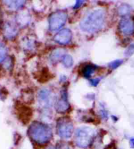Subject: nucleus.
Masks as SVG:
<instances>
[{"instance_id":"f257e3e1","label":"nucleus","mask_w":134,"mask_h":149,"mask_svg":"<svg viewBox=\"0 0 134 149\" xmlns=\"http://www.w3.org/2000/svg\"><path fill=\"white\" fill-rule=\"evenodd\" d=\"M106 19V13L104 9H96L86 15L81 22L80 27L83 32L94 33L102 29Z\"/></svg>"},{"instance_id":"f03ea898","label":"nucleus","mask_w":134,"mask_h":149,"mask_svg":"<svg viewBox=\"0 0 134 149\" xmlns=\"http://www.w3.org/2000/svg\"><path fill=\"white\" fill-rule=\"evenodd\" d=\"M28 135L35 143L44 145L51 139L52 132L47 125L39 122H33L28 129Z\"/></svg>"},{"instance_id":"7ed1b4c3","label":"nucleus","mask_w":134,"mask_h":149,"mask_svg":"<svg viewBox=\"0 0 134 149\" xmlns=\"http://www.w3.org/2000/svg\"><path fill=\"white\" fill-rule=\"evenodd\" d=\"M96 135L95 131L88 127L78 128L75 132L77 145L82 148H86L90 145Z\"/></svg>"},{"instance_id":"20e7f679","label":"nucleus","mask_w":134,"mask_h":149,"mask_svg":"<svg viewBox=\"0 0 134 149\" xmlns=\"http://www.w3.org/2000/svg\"><path fill=\"white\" fill-rule=\"evenodd\" d=\"M56 129L59 136L61 138H70L73 132V122L68 117L59 118L56 124Z\"/></svg>"},{"instance_id":"39448f33","label":"nucleus","mask_w":134,"mask_h":149,"mask_svg":"<svg viewBox=\"0 0 134 149\" xmlns=\"http://www.w3.org/2000/svg\"><path fill=\"white\" fill-rule=\"evenodd\" d=\"M68 14L64 11H58L50 15L48 19V26L50 31H56L66 24Z\"/></svg>"},{"instance_id":"423d86ee","label":"nucleus","mask_w":134,"mask_h":149,"mask_svg":"<svg viewBox=\"0 0 134 149\" xmlns=\"http://www.w3.org/2000/svg\"><path fill=\"white\" fill-rule=\"evenodd\" d=\"M73 34L68 28H64L59 31L54 37V40L58 44L67 45L71 41Z\"/></svg>"},{"instance_id":"0eeeda50","label":"nucleus","mask_w":134,"mask_h":149,"mask_svg":"<svg viewBox=\"0 0 134 149\" xmlns=\"http://www.w3.org/2000/svg\"><path fill=\"white\" fill-rule=\"evenodd\" d=\"M119 30L123 34L131 36L134 34V20L130 18L125 17L119 22Z\"/></svg>"},{"instance_id":"6e6552de","label":"nucleus","mask_w":134,"mask_h":149,"mask_svg":"<svg viewBox=\"0 0 134 149\" xmlns=\"http://www.w3.org/2000/svg\"><path fill=\"white\" fill-rule=\"evenodd\" d=\"M38 101L41 106L50 107L52 102V93L47 89H41L38 93Z\"/></svg>"},{"instance_id":"1a4fd4ad","label":"nucleus","mask_w":134,"mask_h":149,"mask_svg":"<svg viewBox=\"0 0 134 149\" xmlns=\"http://www.w3.org/2000/svg\"><path fill=\"white\" fill-rule=\"evenodd\" d=\"M55 108L56 111L60 113L68 111V110L69 109V104L68 102L66 89H64V90H62V91H61V97L60 99H59L56 102Z\"/></svg>"},{"instance_id":"9d476101","label":"nucleus","mask_w":134,"mask_h":149,"mask_svg":"<svg viewBox=\"0 0 134 149\" xmlns=\"http://www.w3.org/2000/svg\"><path fill=\"white\" fill-rule=\"evenodd\" d=\"M17 34V28L15 25L11 22H7L5 26L4 34L5 36L8 39H12L16 36Z\"/></svg>"},{"instance_id":"9b49d317","label":"nucleus","mask_w":134,"mask_h":149,"mask_svg":"<svg viewBox=\"0 0 134 149\" xmlns=\"http://www.w3.org/2000/svg\"><path fill=\"white\" fill-rule=\"evenodd\" d=\"M65 55V50L63 49H57L51 53L50 60L52 63H57L60 59H62Z\"/></svg>"},{"instance_id":"f8f14e48","label":"nucleus","mask_w":134,"mask_h":149,"mask_svg":"<svg viewBox=\"0 0 134 149\" xmlns=\"http://www.w3.org/2000/svg\"><path fill=\"white\" fill-rule=\"evenodd\" d=\"M5 4L9 9L11 10H17L24 6L25 4V1H4Z\"/></svg>"},{"instance_id":"ddd939ff","label":"nucleus","mask_w":134,"mask_h":149,"mask_svg":"<svg viewBox=\"0 0 134 149\" xmlns=\"http://www.w3.org/2000/svg\"><path fill=\"white\" fill-rule=\"evenodd\" d=\"M96 66L93 65H86V66H84L83 68H82V75L86 78H89L90 77H91V76L93 74L94 72V71L96 70Z\"/></svg>"},{"instance_id":"4468645a","label":"nucleus","mask_w":134,"mask_h":149,"mask_svg":"<svg viewBox=\"0 0 134 149\" xmlns=\"http://www.w3.org/2000/svg\"><path fill=\"white\" fill-rule=\"evenodd\" d=\"M63 65L66 68H70L73 65V59L72 56L69 55H65L61 59Z\"/></svg>"},{"instance_id":"2eb2a0df","label":"nucleus","mask_w":134,"mask_h":149,"mask_svg":"<svg viewBox=\"0 0 134 149\" xmlns=\"http://www.w3.org/2000/svg\"><path fill=\"white\" fill-rule=\"evenodd\" d=\"M131 11V7L128 5L124 4L122 5L118 9V13L121 16H125L130 13Z\"/></svg>"},{"instance_id":"dca6fc26","label":"nucleus","mask_w":134,"mask_h":149,"mask_svg":"<svg viewBox=\"0 0 134 149\" xmlns=\"http://www.w3.org/2000/svg\"><path fill=\"white\" fill-rule=\"evenodd\" d=\"M7 53V49L4 43L0 42V63L5 60Z\"/></svg>"},{"instance_id":"f3484780","label":"nucleus","mask_w":134,"mask_h":149,"mask_svg":"<svg viewBox=\"0 0 134 149\" xmlns=\"http://www.w3.org/2000/svg\"><path fill=\"white\" fill-rule=\"evenodd\" d=\"M134 54V43H131L126 48L124 52V55L126 57H130Z\"/></svg>"},{"instance_id":"a211bd4d","label":"nucleus","mask_w":134,"mask_h":149,"mask_svg":"<svg viewBox=\"0 0 134 149\" xmlns=\"http://www.w3.org/2000/svg\"><path fill=\"white\" fill-rule=\"evenodd\" d=\"M122 63H123V61L121 60V59L120 60V59H118V60H115L109 64V67L113 69V70H114V69H116L118 67H119Z\"/></svg>"},{"instance_id":"6ab92c4d","label":"nucleus","mask_w":134,"mask_h":149,"mask_svg":"<svg viewBox=\"0 0 134 149\" xmlns=\"http://www.w3.org/2000/svg\"><path fill=\"white\" fill-rule=\"evenodd\" d=\"M56 149H69V147L67 144L64 143H61L60 144H58Z\"/></svg>"},{"instance_id":"aec40b11","label":"nucleus","mask_w":134,"mask_h":149,"mask_svg":"<svg viewBox=\"0 0 134 149\" xmlns=\"http://www.w3.org/2000/svg\"><path fill=\"white\" fill-rule=\"evenodd\" d=\"M100 79L99 78H95V79H92L90 80V83L92 84V86H97V84L99 83Z\"/></svg>"},{"instance_id":"412c9836","label":"nucleus","mask_w":134,"mask_h":149,"mask_svg":"<svg viewBox=\"0 0 134 149\" xmlns=\"http://www.w3.org/2000/svg\"><path fill=\"white\" fill-rule=\"evenodd\" d=\"M82 3H84L83 1H76L75 6V7H74V9H79V7H81V5L82 4Z\"/></svg>"},{"instance_id":"4be33fe9","label":"nucleus","mask_w":134,"mask_h":149,"mask_svg":"<svg viewBox=\"0 0 134 149\" xmlns=\"http://www.w3.org/2000/svg\"><path fill=\"white\" fill-rule=\"evenodd\" d=\"M130 146H131V147L134 148V138L131 139L130 141Z\"/></svg>"},{"instance_id":"5701e85b","label":"nucleus","mask_w":134,"mask_h":149,"mask_svg":"<svg viewBox=\"0 0 134 149\" xmlns=\"http://www.w3.org/2000/svg\"><path fill=\"white\" fill-rule=\"evenodd\" d=\"M48 149H55V148H54L53 147H50V148H48Z\"/></svg>"}]
</instances>
